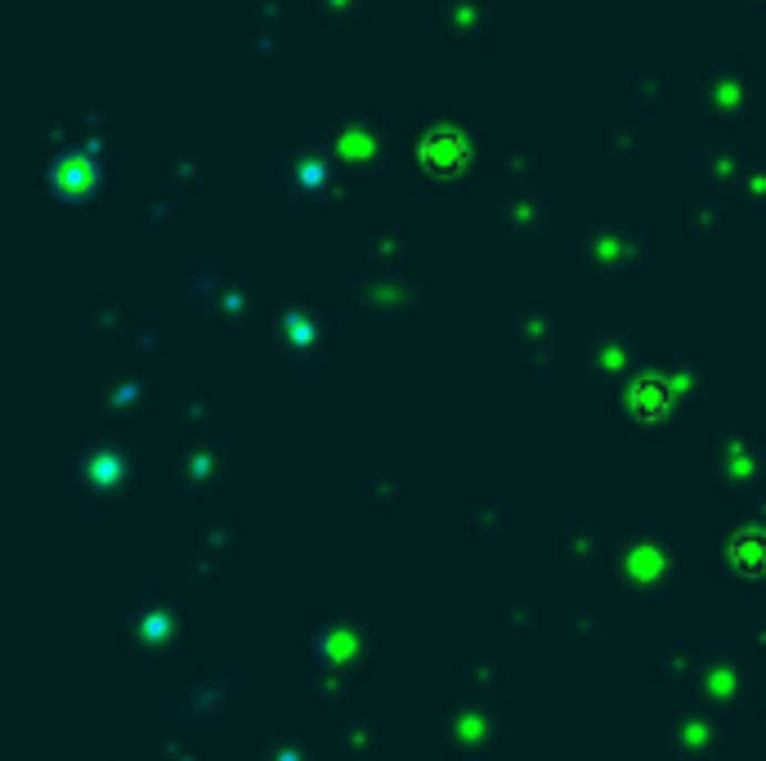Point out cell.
<instances>
[{"mask_svg":"<svg viewBox=\"0 0 766 761\" xmlns=\"http://www.w3.org/2000/svg\"><path fill=\"white\" fill-rule=\"evenodd\" d=\"M94 179H99V166H94V157H85L81 148H68V153H59L54 157V166H50V184H54V193L59 197H85L90 188H94Z\"/></svg>","mask_w":766,"mask_h":761,"instance_id":"6da1fadb","label":"cell"}]
</instances>
